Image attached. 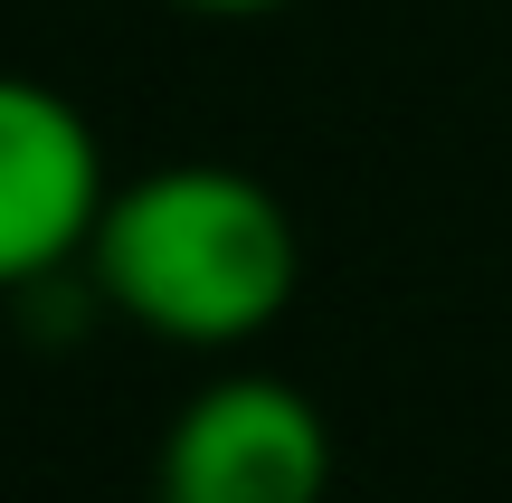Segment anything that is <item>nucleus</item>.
Returning <instances> with one entry per match:
<instances>
[{
	"mask_svg": "<svg viewBox=\"0 0 512 503\" xmlns=\"http://www.w3.org/2000/svg\"><path fill=\"white\" fill-rule=\"evenodd\" d=\"M95 295L124 323L181 352H238L275 333L304 285V228L256 171L228 162H162L114 190L86 247Z\"/></svg>",
	"mask_w": 512,
	"mask_h": 503,
	"instance_id": "obj_1",
	"label": "nucleus"
},
{
	"mask_svg": "<svg viewBox=\"0 0 512 503\" xmlns=\"http://www.w3.org/2000/svg\"><path fill=\"white\" fill-rule=\"evenodd\" d=\"M323 494H332V428L275 371L209 380L152 456V503H323Z\"/></svg>",
	"mask_w": 512,
	"mask_h": 503,
	"instance_id": "obj_2",
	"label": "nucleus"
},
{
	"mask_svg": "<svg viewBox=\"0 0 512 503\" xmlns=\"http://www.w3.org/2000/svg\"><path fill=\"white\" fill-rule=\"evenodd\" d=\"M181 10H200V19H266V10H285V0H181Z\"/></svg>",
	"mask_w": 512,
	"mask_h": 503,
	"instance_id": "obj_4",
	"label": "nucleus"
},
{
	"mask_svg": "<svg viewBox=\"0 0 512 503\" xmlns=\"http://www.w3.org/2000/svg\"><path fill=\"white\" fill-rule=\"evenodd\" d=\"M114 209L95 124L38 76L0 86V276L38 285L57 266H86L95 228Z\"/></svg>",
	"mask_w": 512,
	"mask_h": 503,
	"instance_id": "obj_3",
	"label": "nucleus"
}]
</instances>
